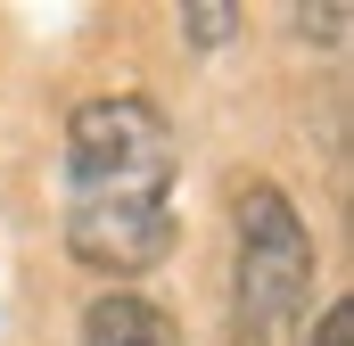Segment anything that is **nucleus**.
I'll list each match as a JSON object with an SVG mask.
<instances>
[{
	"instance_id": "f257e3e1",
	"label": "nucleus",
	"mask_w": 354,
	"mask_h": 346,
	"mask_svg": "<svg viewBox=\"0 0 354 346\" xmlns=\"http://www.w3.org/2000/svg\"><path fill=\"white\" fill-rule=\"evenodd\" d=\"M66 248L91 272H149L174 248V124L165 107L115 91L66 124Z\"/></svg>"
},
{
	"instance_id": "f03ea898",
	"label": "nucleus",
	"mask_w": 354,
	"mask_h": 346,
	"mask_svg": "<svg viewBox=\"0 0 354 346\" xmlns=\"http://www.w3.org/2000/svg\"><path fill=\"white\" fill-rule=\"evenodd\" d=\"M313 297V239L297 223V206L256 181L239 190V272H231V305H239V346H272Z\"/></svg>"
},
{
	"instance_id": "7ed1b4c3",
	"label": "nucleus",
	"mask_w": 354,
	"mask_h": 346,
	"mask_svg": "<svg viewBox=\"0 0 354 346\" xmlns=\"http://www.w3.org/2000/svg\"><path fill=\"white\" fill-rule=\"evenodd\" d=\"M83 346H181V330L132 289H107L83 305Z\"/></svg>"
},
{
	"instance_id": "20e7f679",
	"label": "nucleus",
	"mask_w": 354,
	"mask_h": 346,
	"mask_svg": "<svg viewBox=\"0 0 354 346\" xmlns=\"http://www.w3.org/2000/svg\"><path fill=\"white\" fill-rule=\"evenodd\" d=\"M181 17H189V33H198V42H223L239 8H223V0H198V8H181Z\"/></svg>"
},
{
	"instance_id": "39448f33",
	"label": "nucleus",
	"mask_w": 354,
	"mask_h": 346,
	"mask_svg": "<svg viewBox=\"0 0 354 346\" xmlns=\"http://www.w3.org/2000/svg\"><path fill=\"white\" fill-rule=\"evenodd\" d=\"M313 346H354V305L338 297L330 313H322V330H313Z\"/></svg>"
}]
</instances>
